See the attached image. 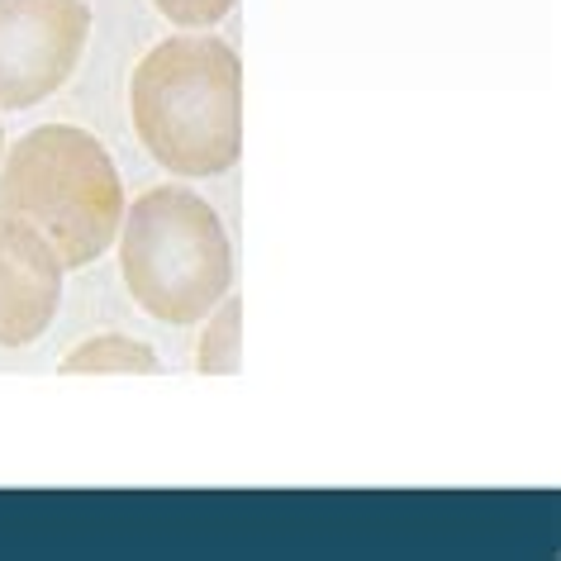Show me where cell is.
<instances>
[{
  "label": "cell",
  "mask_w": 561,
  "mask_h": 561,
  "mask_svg": "<svg viewBox=\"0 0 561 561\" xmlns=\"http://www.w3.org/2000/svg\"><path fill=\"white\" fill-rule=\"evenodd\" d=\"M129 110L172 176H219L243 158V62L205 30L167 38L134 67Z\"/></svg>",
  "instance_id": "6da1fadb"
},
{
  "label": "cell",
  "mask_w": 561,
  "mask_h": 561,
  "mask_svg": "<svg viewBox=\"0 0 561 561\" xmlns=\"http://www.w3.org/2000/svg\"><path fill=\"white\" fill-rule=\"evenodd\" d=\"M0 215L48 238L62 272L101 262L124 224V186L101 138L77 124H44L15 138L0 167Z\"/></svg>",
  "instance_id": "7a4b0ae2"
},
{
  "label": "cell",
  "mask_w": 561,
  "mask_h": 561,
  "mask_svg": "<svg viewBox=\"0 0 561 561\" xmlns=\"http://www.w3.org/2000/svg\"><path fill=\"white\" fill-rule=\"evenodd\" d=\"M119 272L138 310L162 324H195L233 286V252L215 205L191 186H152L124 209Z\"/></svg>",
  "instance_id": "3957f363"
},
{
  "label": "cell",
  "mask_w": 561,
  "mask_h": 561,
  "mask_svg": "<svg viewBox=\"0 0 561 561\" xmlns=\"http://www.w3.org/2000/svg\"><path fill=\"white\" fill-rule=\"evenodd\" d=\"M91 38L87 0H0V105L34 110L67 87Z\"/></svg>",
  "instance_id": "277c9868"
},
{
  "label": "cell",
  "mask_w": 561,
  "mask_h": 561,
  "mask_svg": "<svg viewBox=\"0 0 561 561\" xmlns=\"http://www.w3.org/2000/svg\"><path fill=\"white\" fill-rule=\"evenodd\" d=\"M62 262L24 219L0 215V347H30L58 319Z\"/></svg>",
  "instance_id": "5b68a950"
},
{
  "label": "cell",
  "mask_w": 561,
  "mask_h": 561,
  "mask_svg": "<svg viewBox=\"0 0 561 561\" xmlns=\"http://www.w3.org/2000/svg\"><path fill=\"white\" fill-rule=\"evenodd\" d=\"M62 376H152L158 371V353H152L148 343L129 339V333H101V339L72 347V353L62 357Z\"/></svg>",
  "instance_id": "8992f818"
},
{
  "label": "cell",
  "mask_w": 561,
  "mask_h": 561,
  "mask_svg": "<svg viewBox=\"0 0 561 561\" xmlns=\"http://www.w3.org/2000/svg\"><path fill=\"white\" fill-rule=\"evenodd\" d=\"M205 319L209 324L201 333V353H195V362H201L205 376H233L238 362H243V300L224 296Z\"/></svg>",
  "instance_id": "52a82bcc"
},
{
  "label": "cell",
  "mask_w": 561,
  "mask_h": 561,
  "mask_svg": "<svg viewBox=\"0 0 561 561\" xmlns=\"http://www.w3.org/2000/svg\"><path fill=\"white\" fill-rule=\"evenodd\" d=\"M152 5L172 24H181V30H209V24H219L229 15L233 0H152Z\"/></svg>",
  "instance_id": "ba28073f"
},
{
  "label": "cell",
  "mask_w": 561,
  "mask_h": 561,
  "mask_svg": "<svg viewBox=\"0 0 561 561\" xmlns=\"http://www.w3.org/2000/svg\"><path fill=\"white\" fill-rule=\"evenodd\" d=\"M0 158H5V134H0Z\"/></svg>",
  "instance_id": "9c48e42d"
}]
</instances>
